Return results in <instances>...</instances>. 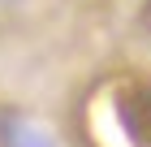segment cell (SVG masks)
I'll list each match as a JSON object with an SVG mask.
<instances>
[{"instance_id":"cell-1","label":"cell","mask_w":151,"mask_h":147,"mask_svg":"<svg viewBox=\"0 0 151 147\" xmlns=\"http://www.w3.org/2000/svg\"><path fill=\"white\" fill-rule=\"evenodd\" d=\"M116 121L134 147H151V87L129 82L116 95Z\"/></svg>"}]
</instances>
